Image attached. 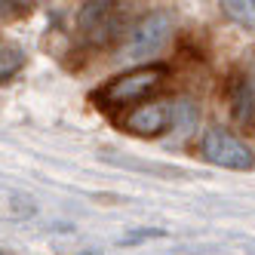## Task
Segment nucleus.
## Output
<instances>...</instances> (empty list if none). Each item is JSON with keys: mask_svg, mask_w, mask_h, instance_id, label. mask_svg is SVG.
I'll return each instance as SVG.
<instances>
[{"mask_svg": "<svg viewBox=\"0 0 255 255\" xmlns=\"http://www.w3.org/2000/svg\"><path fill=\"white\" fill-rule=\"evenodd\" d=\"M169 34H172V15L166 9H154L148 15H141L129 28V37L123 40L120 52H123V59H129V62L157 56V52L166 46Z\"/></svg>", "mask_w": 255, "mask_h": 255, "instance_id": "f03ea898", "label": "nucleus"}, {"mask_svg": "<svg viewBox=\"0 0 255 255\" xmlns=\"http://www.w3.org/2000/svg\"><path fill=\"white\" fill-rule=\"evenodd\" d=\"M123 126L132 135H144L154 138L163 129H169V105L163 102H151V105H135L129 114L123 117Z\"/></svg>", "mask_w": 255, "mask_h": 255, "instance_id": "39448f33", "label": "nucleus"}, {"mask_svg": "<svg viewBox=\"0 0 255 255\" xmlns=\"http://www.w3.org/2000/svg\"><path fill=\"white\" fill-rule=\"evenodd\" d=\"M222 12L243 28H255V0H225Z\"/></svg>", "mask_w": 255, "mask_h": 255, "instance_id": "1a4fd4ad", "label": "nucleus"}, {"mask_svg": "<svg viewBox=\"0 0 255 255\" xmlns=\"http://www.w3.org/2000/svg\"><path fill=\"white\" fill-rule=\"evenodd\" d=\"M144 237H163V231H138L132 237H123L120 243H132V240H144Z\"/></svg>", "mask_w": 255, "mask_h": 255, "instance_id": "9b49d317", "label": "nucleus"}, {"mask_svg": "<svg viewBox=\"0 0 255 255\" xmlns=\"http://www.w3.org/2000/svg\"><path fill=\"white\" fill-rule=\"evenodd\" d=\"M169 126H172V129H178L181 135H188L194 126H197V105L188 102V99L169 105Z\"/></svg>", "mask_w": 255, "mask_h": 255, "instance_id": "0eeeda50", "label": "nucleus"}, {"mask_svg": "<svg viewBox=\"0 0 255 255\" xmlns=\"http://www.w3.org/2000/svg\"><path fill=\"white\" fill-rule=\"evenodd\" d=\"M231 102H234V117L240 123H252L255 120V93H252V83L249 80H237L231 89Z\"/></svg>", "mask_w": 255, "mask_h": 255, "instance_id": "423d86ee", "label": "nucleus"}, {"mask_svg": "<svg viewBox=\"0 0 255 255\" xmlns=\"http://www.w3.org/2000/svg\"><path fill=\"white\" fill-rule=\"evenodd\" d=\"M200 151L209 163L222 169H237V172H249L255 169V154L249 151V144L240 141L234 132L222 129V126H209L200 141Z\"/></svg>", "mask_w": 255, "mask_h": 255, "instance_id": "20e7f679", "label": "nucleus"}, {"mask_svg": "<svg viewBox=\"0 0 255 255\" xmlns=\"http://www.w3.org/2000/svg\"><path fill=\"white\" fill-rule=\"evenodd\" d=\"M77 255H102V252H89V249H86V252H77Z\"/></svg>", "mask_w": 255, "mask_h": 255, "instance_id": "f8f14e48", "label": "nucleus"}, {"mask_svg": "<svg viewBox=\"0 0 255 255\" xmlns=\"http://www.w3.org/2000/svg\"><path fill=\"white\" fill-rule=\"evenodd\" d=\"M31 3H0V15H12V19H19V15H28Z\"/></svg>", "mask_w": 255, "mask_h": 255, "instance_id": "9d476101", "label": "nucleus"}, {"mask_svg": "<svg viewBox=\"0 0 255 255\" xmlns=\"http://www.w3.org/2000/svg\"><path fill=\"white\" fill-rule=\"evenodd\" d=\"M77 25H80V34L93 46H108L123 37L126 15L120 12V3L99 0V3H83V9L77 12Z\"/></svg>", "mask_w": 255, "mask_h": 255, "instance_id": "7ed1b4c3", "label": "nucleus"}, {"mask_svg": "<svg viewBox=\"0 0 255 255\" xmlns=\"http://www.w3.org/2000/svg\"><path fill=\"white\" fill-rule=\"evenodd\" d=\"M166 77H169L166 65H141V68L126 71L120 77H111L102 89H96L93 99L102 108H129V105L144 102L151 93H157Z\"/></svg>", "mask_w": 255, "mask_h": 255, "instance_id": "f257e3e1", "label": "nucleus"}, {"mask_svg": "<svg viewBox=\"0 0 255 255\" xmlns=\"http://www.w3.org/2000/svg\"><path fill=\"white\" fill-rule=\"evenodd\" d=\"M22 65H25V52H22V46L0 40V80H9L12 74H19Z\"/></svg>", "mask_w": 255, "mask_h": 255, "instance_id": "6e6552de", "label": "nucleus"}]
</instances>
